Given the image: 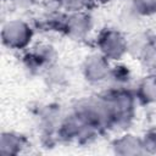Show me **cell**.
<instances>
[{
    "instance_id": "cell-6",
    "label": "cell",
    "mask_w": 156,
    "mask_h": 156,
    "mask_svg": "<svg viewBox=\"0 0 156 156\" xmlns=\"http://www.w3.org/2000/svg\"><path fill=\"white\" fill-rule=\"evenodd\" d=\"M134 10L141 15L156 12V0H133Z\"/></svg>"
},
{
    "instance_id": "cell-2",
    "label": "cell",
    "mask_w": 156,
    "mask_h": 156,
    "mask_svg": "<svg viewBox=\"0 0 156 156\" xmlns=\"http://www.w3.org/2000/svg\"><path fill=\"white\" fill-rule=\"evenodd\" d=\"M99 46L105 57L108 58H119L128 50V43L115 30H106L102 33L99 39Z\"/></svg>"
},
{
    "instance_id": "cell-3",
    "label": "cell",
    "mask_w": 156,
    "mask_h": 156,
    "mask_svg": "<svg viewBox=\"0 0 156 156\" xmlns=\"http://www.w3.org/2000/svg\"><path fill=\"white\" fill-rule=\"evenodd\" d=\"M104 58L105 57L101 56H91L89 57V60H87V65L84 68L87 79L100 82L108 76V67Z\"/></svg>"
},
{
    "instance_id": "cell-1",
    "label": "cell",
    "mask_w": 156,
    "mask_h": 156,
    "mask_svg": "<svg viewBox=\"0 0 156 156\" xmlns=\"http://www.w3.org/2000/svg\"><path fill=\"white\" fill-rule=\"evenodd\" d=\"M2 41L6 46L11 49H23L28 45L32 38L30 27L23 21H9L2 27Z\"/></svg>"
},
{
    "instance_id": "cell-4",
    "label": "cell",
    "mask_w": 156,
    "mask_h": 156,
    "mask_svg": "<svg viewBox=\"0 0 156 156\" xmlns=\"http://www.w3.org/2000/svg\"><path fill=\"white\" fill-rule=\"evenodd\" d=\"M63 27L67 29V33L74 38H80L85 35L90 28V21L83 13H73L63 23Z\"/></svg>"
},
{
    "instance_id": "cell-7",
    "label": "cell",
    "mask_w": 156,
    "mask_h": 156,
    "mask_svg": "<svg viewBox=\"0 0 156 156\" xmlns=\"http://www.w3.org/2000/svg\"><path fill=\"white\" fill-rule=\"evenodd\" d=\"M11 2L17 7H30L35 0H11Z\"/></svg>"
},
{
    "instance_id": "cell-5",
    "label": "cell",
    "mask_w": 156,
    "mask_h": 156,
    "mask_svg": "<svg viewBox=\"0 0 156 156\" xmlns=\"http://www.w3.org/2000/svg\"><path fill=\"white\" fill-rule=\"evenodd\" d=\"M140 96L147 102L156 101V77H150L140 84Z\"/></svg>"
},
{
    "instance_id": "cell-8",
    "label": "cell",
    "mask_w": 156,
    "mask_h": 156,
    "mask_svg": "<svg viewBox=\"0 0 156 156\" xmlns=\"http://www.w3.org/2000/svg\"><path fill=\"white\" fill-rule=\"evenodd\" d=\"M96 1H99V2H107V1H110V0H96Z\"/></svg>"
},
{
    "instance_id": "cell-9",
    "label": "cell",
    "mask_w": 156,
    "mask_h": 156,
    "mask_svg": "<svg viewBox=\"0 0 156 156\" xmlns=\"http://www.w3.org/2000/svg\"><path fill=\"white\" fill-rule=\"evenodd\" d=\"M152 48H154V49H155V51H156V43L154 44V46H152Z\"/></svg>"
}]
</instances>
